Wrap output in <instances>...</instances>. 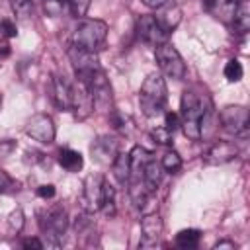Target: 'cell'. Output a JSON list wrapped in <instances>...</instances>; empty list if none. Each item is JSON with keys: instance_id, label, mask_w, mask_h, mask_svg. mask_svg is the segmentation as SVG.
Instances as JSON below:
<instances>
[{"instance_id": "obj_1", "label": "cell", "mask_w": 250, "mask_h": 250, "mask_svg": "<svg viewBox=\"0 0 250 250\" xmlns=\"http://www.w3.org/2000/svg\"><path fill=\"white\" fill-rule=\"evenodd\" d=\"M209 107H213V104L207 94L195 92V90H186L182 94L178 115H180V125L184 129V135L188 139L191 141L201 139V119Z\"/></svg>"}, {"instance_id": "obj_2", "label": "cell", "mask_w": 250, "mask_h": 250, "mask_svg": "<svg viewBox=\"0 0 250 250\" xmlns=\"http://www.w3.org/2000/svg\"><path fill=\"white\" fill-rule=\"evenodd\" d=\"M168 100V90L162 74L152 72L145 78L141 92H139V105L146 117H156L164 111Z\"/></svg>"}, {"instance_id": "obj_3", "label": "cell", "mask_w": 250, "mask_h": 250, "mask_svg": "<svg viewBox=\"0 0 250 250\" xmlns=\"http://www.w3.org/2000/svg\"><path fill=\"white\" fill-rule=\"evenodd\" d=\"M107 39V23L102 20H82L72 31L70 45L90 53H98Z\"/></svg>"}, {"instance_id": "obj_4", "label": "cell", "mask_w": 250, "mask_h": 250, "mask_svg": "<svg viewBox=\"0 0 250 250\" xmlns=\"http://www.w3.org/2000/svg\"><path fill=\"white\" fill-rule=\"evenodd\" d=\"M76 80H80L86 86V90L92 96L96 109L109 111V107H111V84H109L105 72L102 70V66L76 74Z\"/></svg>"}, {"instance_id": "obj_5", "label": "cell", "mask_w": 250, "mask_h": 250, "mask_svg": "<svg viewBox=\"0 0 250 250\" xmlns=\"http://www.w3.org/2000/svg\"><path fill=\"white\" fill-rule=\"evenodd\" d=\"M221 129L236 139H248L250 135V115L244 105H227L217 113Z\"/></svg>"}, {"instance_id": "obj_6", "label": "cell", "mask_w": 250, "mask_h": 250, "mask_svg": "<svg viewBox=\"0 0 250 250\" xmlns=\"http://www.w3.org/2000/svg\"><path fill=\"white\" fill-rule=\"evenodd\" d=\"M39 227L41 232L51 240V244L59 246L62 234L68 229V215L62 205H53L45 211H39Z\"/></svg>"}, {"instance_id": "obj_7", "label": "cell", "mask_w": 250, "mask_h": 250, "mask_svg": "<svg viewBox=\"0 0 250 250\" xmlns=\"http://www.w3.org/2000/svg\"><path fill=\"white\" fill-rule=\"evenodd\" d=\"M154 59L166 76H170L174 80L186 78V62H184L182 55L178 53V49L170 41H164L154 47Z\"/></svg>"}, {"instance_id": "obj_8", "label": "cell", "mask_w": 250, "mask_h": 250, "mask_svg": "<svg viewBox=\"0 0 250 250\" xmlns=\"http://www.w3.org/2000/svg\"><path fill=\"white\" fill-rule=\"evenodd\" d=\"M135 29H137L139 39H143L146 45H152V47H156V45L168 41V35H170V33L158 23V20H156L154 16H150V14L141 16V18L137 20Z\"/></svg>"}, {"instance_id": "obj_9", "label": "cell", "mask_w": 250, "mask_h": 250, "mask_svg": "<svg viewBox=\"0 0 250 250\" xmlns=\"http://www.w3.org/2000/svg\"><path fill=\"white\" fill-rule=\"evenodd\" d=\"M102 188H104V176H100V174H90L84 180V188H82V195H80V205H82V209L86 213L100 211Z\"/></svg>"}, {"instance_id": "obj_10", "label": "cell", "mask_w": 250, "mask_h": 250, "mask_svg": "<svg viewBox=\"0 0 250 250\" xmlns=\"http://www.w3.org/2000/svg\"><path fill=\"white\" fill-rule=\"evenodd\" d=\"M25 133L33 139V141H39L43 145H49L55 141V123L53 119L47 115V113H35L29 121H27V127H25Z\"/></svg>"}, {"instance_id": "obj_11", "label": "cell", "mask_w": 250, "mask_h": 250, "mask_svg": "<svg viewBox=\"0 0 250 250\" xmlns=\"http://www.w3.org/2000/svg\"><path fill=\"white\" fill-rule=\"evenodd\" d=\"M164 230V221L158 213H148L141 219V242L139 248H152L158 246V240Z\"/></svg>"}, {"instance_id": "obj_12", "label": "cell", "mask_w": 250, "mask_h": 250, "mask_svg": "<svg viewBox=\"0 0 250 250\" xmlns=\"http://www.w3.org/2000/svg\"><path fill=\"white\" fill-rule=\"evenodd\" d=\"M90 152H92V158L98 162V164H111L115 160V156L119 154V143L115 137H109V135H102L98 137L92 146H90Z\"/></svg>"}, {"instance_id": "obj_13", "label": "cell", "mask_w": 250, "mask_h": 250, "mask_svg": "<svg viewBox=\"0 0 250 250\" xmlns=\"http://www.w3.org/2000/svg\"><path fill=\"white\" fill-rule=\"evenodd\" d=\"M236 156H238V146L232 141H217L209 146L203 160H205V164L217 166V164H227V162L234 160Z\"/></svg>"}, {"instance_id": "obj_14", "label": "cell", "mask_w": 250, "mask_h": 250, "mask_svg": "<svg viewBox=\"0 0 250 250\" xmlns=\"http://www.w3.org/2000/svg\"><path fill=\"white\" fill-rule=\"evenodd\" d=\"M51 98L59 109L70 111V107H72V82H68L61 74H55L51 80Z\"/></svg>"}, {"instance_id": "obj_15", "label": "cell", "mask_w": 250, "mask_h": 250, "mask_svg": "<svg viewBox=\"0 0 250 250\" xmlns=\"http://www.w3.org/2000/svg\"><path fill=\"white\" fill-rule=\"evenodd\" d=\"M70 111H74V117L80 119V121L86 119L94 111L92 96H90V92L86 90V86L80 80H76L72 84V107H70Z\"/></svg>"}, {"instance_id": "obj_16", "label": "cell", "mask_w": 250, "mask_h": 250, "mask_svg": "<svg viewBox=\"0 0 250 250\" xmlns=\"http://www.w3.org/2000/svg\"><path fill=\"white\" fill-rule=\"evenodd\" d=\"M238 0H203V10L217 21L230 25Z\"/></svg>"}, {"instance_id": "obj_17", "label": "cell", "mask_w": 250, "mask_h": 250, "mask_svg": "<svg viewBox=\"0 0 250 250\" xmlns=\"http://www.w3.org/2000/svg\"><path fill=\"white\" fill-rule=\"evenodd\" d=\"M68 57H70V62L74 66V72L80 74V72H86V70H92V68H98L100 66V61L96 57V53H90V51H84L80 47H74L70 45L68 47Z\"/></svg>"}, {"instance_id": "obj_18", "label": "cell", "mask_w": 250, "mask_h": 250, "mask_svg": "<svg viewBox=\"0 0 250 250\" xmlns=\"http://www.w3.org/2000/svg\"><path fill=\"white\" fill-rule=\"evenodd\" d=\"M154 18L158 20V23H160L168 33H172V31L176 29V25L180 23V20H182V10H180V6L176 4V0H168L164 6L158 8V14H156Z\"/></svg>"}, {"instance_id": "obj_19", "label": "cell", "mask_w": 250, "mask_h": 250, "mask_svg": "<svg viewBox=\"0 0 250 250\" xmlns=\"http://www.w3.org/2000/svg\"><path fill=\"white\" fill-rule=\"evenodd\" d=\"M162 174H164L162 164L152 156V158L145 164V168H143V184L146 186V189H148L150 193H154V191L158 189V186H160V182H162Z\"/></svg>"}, {"instance_id": "obj_20", "label": "cell", "mask_w": 250, "mask_h": 250, "mask_svg": "<svg viewBox=\"0 0 250 250\" xmlns=\"http://www.w3.org/2000/svg\"><path fill=\"white\" fill-rule=\"evenodd\" d=\"M230 27L238 35H244L250 29V0H238Z\"/></svg>"}, {"instance_id": "obj_21", "label": "cell", "mask_w": 250, "mask_h": 250, "mask_svg": "<svg viewBox=\"0 0 250 250\" xmlns=\"http://www.w3.org/2000/svg\"><path fill=\"white\" fill-rule=\"evenodd\" d=\"M57 162L68 170V172H78L82 166H84V158L78 150H72V148H61L59 150V156H57Z\"/></svg>"}, {"instance_id": "obj_22", "label": "cell", "mask_w": 250, "mask_h": 250, "mask_svg": "<svg viewBox=\"0 0 250 250\" xmlns=\"http://www.w3.org/2000/svg\"><path fill=\"white\" fill-rule=\"evenodd\" d=\"M111 170L113 176L119 184H127L129 182V174H131V164H129V152H119L115 156V160L111 162Z\"/></svg>"}, {"instance_id": "obj_23", "label": "cell", "mask_w": 250, "mask_h": 250, "mask_svg": "<svg viewBox=\"0 0 250 250\" xmlns=\"http://www.w3.org/2000/svg\"><path fill=\"white\" fill-rule=\"evenodd\" d=\"M100 209L104 211L105 217H113L117 213V203H115V188L104 180V188H102V203Z\"/></svg>"}, {"instance_id": "obj_24", "label": "cell", "mask_w": 250, "mask_h": 250, "mask_svg": "<svg viewBox=\"0 0 250 250\" xmlns=\"http://www.w3.org/2000/svg\"><path fill=\"white\" fill-rule=\"evenodd\" d=\"M199 238H201V232L197 229H184L176 234V246L178 248H184V250H189V248H195L199 244Z\"/></svg>"}, {"instance_id": "obj_25", "label": "cell", "mask_w": 250, "mask_h": 250, "mask_svg": "<svg viewBox=\"0 0 250 250\" xmlns=\"http://www.w3.org/2000/svg\"><path fill=\"white\" fill-rule=\"evenodd\" d=\"M160 164H162L164 172L176 174V172H180V168H182V158H180V154H178V152H174V150H168V152L162 156Z\"/></svg>"}, {"instance_id": "obj_26", "label": "cell", "mask_w": 250, "mask_h": 250, "mask_svg": "<svg viewBox=\"0 0 250 250\" xmlns=\"http://www.w3.org/2000/svg\"><path fill=\"white\" fill-rule=\"evenodd\" d=\"M225 78L229 80V82H238L240 78H242V64H240V61H236V59H230L227 64H225Z\"/></svg>"}, {"instance_id": "obj_27", "label": "cell", "mask_w": 250, "mask_h": 250, "mask_svg": "<svg viewBox=\"0 0 250 250\" xmlns=\"http://www.w3.org/2000/svg\"><path fill=\"white\" fill-rule=\"evenodd\" d=\"M23 223H25V219H23V211H21V209H16V211L10 213V217H8V227H10L12 232L18 234V232L23 229Z\"/></svg>"}, {"instance_id": "obj_28", "label": "cell", "mask_w": 250, "mask_h": 250, "mask_svg": "<svg viewBox=\"0 0 250 250\" xmlns=\"http://www.w3.org/2000/svg\"><path fill=\"white\" fill-rule=\"evenodd\" d=\"M16 189H18V184L14 182V178L0 168V193H10Z\"/></svg>"}, {"instance_id": "obj_29", "label": "cell", "mask_w": 250, "mask_h": 250, "mask_svg": "<svg viewBox=\"0 0 250 250\" xmlns=\"http://www.w3.org/2000/svg\"><path fill=\"white\" fill-rule=\"evenodd\" d=\"M90 2H92V0H68V6H70L72 16H76V18L86 16V12H88V8H90Z\"/></svg>"}, {"instance_id": "obj_30", "label": "cell", "mask_w": 250, "mask_h": 250, "mask_svg": "<svg viewBox=\"0 0 250 250\" xmlns=\"http://www.w3.org/2000/svg\"><path fill=\"white\" fill-rule=\"evenodd\" d=\"M10 6L20 18H27L31 10V0H10Z\"/></svg>"}, {"instance_id": "obj_31", "label": "cell", "mask_w": 250, "mask_h": 250, "mask_svg": "<svg viewBox=\"0 0 250 250\" xmlns=\"http://www.w3.org/2000/svg\"><path fill=\"white\" fill-rule=\"evenodd\" d=\"M172 135H174V133H170L164 125H162V127H156V129L152 131V139H154V143H158V145H170V143H172Z\"/></svg>"}, {"instance_id": "obj_32", "label": "cell", "mask_w": 250, "mask_h": 250, "mask_svg": "<svg viewBox=\"0 0 250 250\" xmlns=\"http://www.w3.org/2000/svg\"><path fill=\"white\" fill-rule=\"evenodd\" d=\"M62 6H64V0H45V12H47L51 18L61 16Z\"/></svg>"}, {"instance_id": "obj_33", "label": "cell", "mask_w": 250, "mask_h": 250, "mask_svg": "<svg viewBox=\"0 0 250 250\" xmlns=\"http://www.w3.org/2000/svg\"><path fill=\"white\" fill-rule=\"evenodd\" d=\"M178 125H180V115L174 113V111H166V115H164V127L170 133H174L178 129Z\"/></svg>"}, {"instance_id": "obj_34", "label": "cell", "mask_w": 250, "mask_h": 250, "mask_svg": "<svg viewBox=\"0 0 250 250\" xmlns=\"http://www.w3.org/2000/svg\"><path fill=\"white\" fill-rule=\"evenodd\" d=\"M0 33L4 37H16L18 35V29H16V23L12 20H0Z\"/></svg>"}, {"instance_id": "obj_35", "label": "cell", "mask_w": 250, "mask_h": 250, "mask_svg": "<svg viewBox=\"0 0 250 250\" xmlns=\"http://www.w3.org/2000/svg\"><path fill=\"white\" fill-rule=\"evenodd\" d=\"M37 195H39L41 199H51V197H55V186H53V184L39 186V188H37Z\"/></svg>"}, {"instance_id": "obj_36", "label": "cell", "mask_w": 250, "mask_h": 250, "mask_svg": "<svg viewBox=\"0 0 250 250\" xmlns=\"http://www.w3.org/2000/svg\"><path fill=\"white\" fill-rule=\"evenodd\" d=\"M14 148H16V143H14V141H10V139L0 141V156H2V158H4V156H8Z\"/></svg>"}, {"instance_id": "obj_37", "label": "cell", "mask_w": 250, "mask_h": 250, "mask_svg": "<svg viewBox=\"0 0 250 250\" xmlns=\"http://www.w3.org/2000/svg\"><path fill=\"white\" fill-rule=\"evenodd\" d=\"M21 246L23 248H35V250H41L43 248V242L39 238H23L21 240Z\"/></svg>"}, {"instance_id": "obj_38", "label": "cell", "mask_w": 250, "mask_h": 250, "mask_svg": "<svg viewBox=\"0 0 250 250\" xmlns=\"http://www.w3.org/2000/svg\"><path fill=\"white\" fill-rule=\"evenodd\" d=\"M10 53H12V47H10V43H8L6 39H0V61L8 59V57H10Z\"/></svg>"}, {"instance_id": "obj_39", "label": "cell", "mask_w": 250, "mask_h": 250, "mask_svg": "<svg viewBox=\"0 0 250 250\" xmlns=\"http://www.w3.org/2000/svg\"><path fill=\"white\" fill-rule=\"evenodd\" d=\"M221 248H229V250H234V242H230V240H219V242H215L213 250H221Z\"/></svg>"}, {"instance_id": "obj_40", "label": "cell", "mask_w": 250, "mask_h": 250, "mask_svg": "<svg viewBox=\"0 0 250 250\" xmlns=\"http://www.w3.org/2000/svg\"><path fill=\"white\" fill-rule=\"evenodd\" d=\"M141 2H143L145 6H148V8H156V10H158V8L164 6L168 0H141Z\"/></svg>"}, {"instance_id": "obj_41", "label": "cell", "mask_w": 250, "mask_h": 250, "mask_svg": "<svg viewBox=\"0 0 250 250\" xmlns=\"http://www.w3.org/2000/svg\"><path fill=\"white\" fill-rule=\"evenodd\" d=\"M0 107H2V98H0Z\"/></svg>"}]
</instances>
